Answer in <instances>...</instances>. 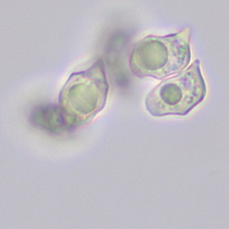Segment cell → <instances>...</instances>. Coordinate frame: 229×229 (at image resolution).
<instances>
[{
    "label": "cell",
    "instance_id": "obj_2",
    "mask_svg": "<svg viewBox=\"0 0 229 229\" xmlns=\"http://www.w3.org/2000/svg\"><path fill=\"white\" fill-rule=\"evenodd\" d=\"M108 83L102 61L74 72L61 89L59 107L68 128L90 122L105 104Z\"/></svg>",
    "mask_w": 229,
    "mask_h": 229
},
{
    "label": "cell",
    "instance_id": "obj_1",
    "mask_svg": "<svg viewBox=\"0 0 229 229\" xmlns=\"http://www.w3.org/2000/svg\"><path fill=\"white\" fill-rule=\"evenodd\" d=\"M191 29L166 36L149 35L134 45L129 57L131 72L138 77L163 79L180 72L192 58Z\"/></svg>",
    "mask_w": 229,
    "mask_h": 229
},
{
    "label": "cell",
    "instance_id": "obj_4",
    "mask_svg": "<svg viewBox=\"0 0 229 229\" xmlns=\"http://www.w3.org/2000/svg\"><path fill=\"white\" fill-rule=\"evenodd\" d=\"M32 124L52 133L69 129L59 105L47 104L35 108L31 114Z\"/></svg>",
    "mask_w": 229,
    "mask_h": 229
},
{
    "label": "cell",
    "instance_id": "obj_3",
    "mask_svg": "<svg viewBox=\"0 0 229 229\" xmlns=\"http://www.w3.org/2000/svg\"><path fill=\"white\" fill-rule=\"evenodd\" d=\"M206 93L200 61L195 60L187 69L153 88L147 95L145 105L153 117L186 116L203 101Z\"/></svg>",
    "mask_w": 229,
    "mask_h": 229
}]
</instances>
